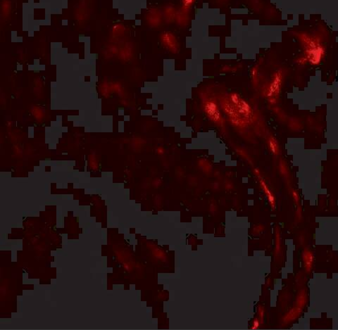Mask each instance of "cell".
<instances>
[{
  "instance_id": "obj_1",
  "label": "cell",
  "mask_w": 338,
  "mask_h": 330,
  "mask_svg": "<svg viewBox=\"0 0 338 330\" xmlns=\"http://www.w3.org/2000/svg\"><path fill=\"white\" fill-rule=\"evenodd\" d=\"M205 111L212 121L216 123L221 122V113L219 112L217 104L214 101L209 100L205 103Z\"/></svg>"
},
{
  "instance_id": "obj_2",
  "label": "cell",
  "mask_w": 338,
  "mask_h": 330,
  "mask_svg": "<svg viewBox=\"0 0 338 330\" xmlns=\"http://www.w3.org/2000/svg\"><path fill=\"white\" fill-rule=\"evenodd\" d=\"M164 42H165L166 45L170 50L173 51V52H176L177 49H178V45H177V41L174 36L172 35L171 34H166V35L164 36Z\"/></svg>"
},
{
  "instance_id": "obj_3",
  "label": "cell",
  "mask_w": 338,
  "mask_h": 330,
  "mask_svg": "<svg viewBox=\"0 0 338 330\" xmlns=\"http://www.w3.org/2000/svg\"><path fill=\"white\" fill-rule=\"evenodd\" d=\"M260 182L261 185H262V187H263L264 191H265L266 194H267V197H268L270 204L272 205V207H273L274 205H275V198H274L273 195H272L271 192L269 191L268 187H267V185H266L265 182H264L262 179H261Z\"/></svg>"
},
{
  "instance_id": "obj_4",
  "label": "cell",
  "mask_w": 338,
  "mask_h": 330,
  "mask_svg": "<svg viewBox=\"0 0 338 330\" xmlns=\"http://www.w3.org/2000/svg\"><path fill=\"white\" fill-rule=\"evenodd\" d=\"M269 147H270V150L272 151L273 154H277L278 152V144L274 138H270L269 139Z\"/></svg>"
},
{
  "instance_id": "obj_5",
  "label": "cell",
  "mask_w": 338,
  "mask_h": 330,
  "mask_svg": "<svg viewBox=\"0 0 338 330\" xmlns=\"http://www.w3.org/2000/svg\"><path fill=\"white\" fill-rule=\"evenodd\" d=\"M293 195L294 197V199H295V201H296L297 202H298L299 197L298 194H297V192H293Z\"/></svg>"
},
{
  "instance_id": "obj_6",
  "label": "cell",
  "mask_w": 338,
  "mask_h": 330,
  "mask_svg": "<svg viewBox=\"0 0 338 330\" xmlns=\"http://www.w3.org/2000/svg\"><path fill=\"white\" fill-rule=\"evenodd\" d=\"M258 327H259L258 321H257V320H255V321H254V325L253 326V329H256V328H258Z\"/></svg>"
}]
</instances>
